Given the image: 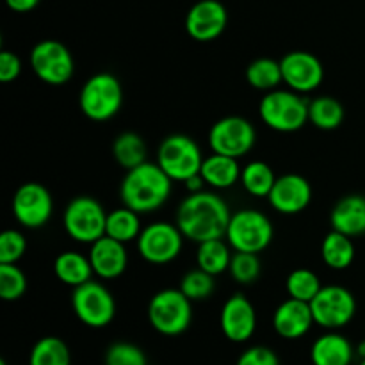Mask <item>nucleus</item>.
Listing matches in <instances>:
<instances>
[{
	"label": "nucleus",
	"instance_id": "nucleus-7",
	"mask_svg": "<svg viewBox=\"0 0 365 365\" xmlns=\"http://www.w3.org/2000/svg\"><path fill=\"white\" fill-rule=\"evenodd\" d=\"M273 234V225L266 214L253 209H242L232 214L227 239L235 252L260 253L271 245Z\"/></svg>",
	"mask_w": 365,
	"mask_h": 365
},
{
	"label": "nucleus",
	"instance_id": "nucleus-17",
	"mask_svg": "<svg viewBox=\"0 0 365 365\" xmlns=\"http://www.w3.org/2000/svg\"><path fill=\"white\" fill-rule=\"evenodd\" d=\"M284 82L296 93H310L321 86L324 78V70L321 61L314 53L296 52L285 53L280 61Z\"/></svg>",
	"mask_w": 365,
	"mask_h": 365
},
{
	"label": "nucleus",
	"instance_id": "nucleus-4",
	"mask_svg": "<svg viewBox=\"0 0 365 365\" xmlns=\"http://www.w3.org/2000/svg\"><path fill=\"white\" fill-rule=\"evenodd\" d=\"M260 120L277 132H296L309 121V102L296 91L273 89L264 95L259 106Z\"/></svg>",
	"mask_w": 365,
	"mask_h": 365
},
{
	"label": "nucleus",
	"instance_id": "nucleus-31",
	"mask_svg": "<svg viewBox=\"0 0 365 365\" xmlns=\"http://www.w3.org/2000/svg\"><path fill=\"white\" fill-rule=\"evenodd\" d=\"M29 365H71V353L59 337H43L32 348Z\"/></svg>",
	"mask_w": 365,
	"mask_h": 365
},
{
	"label": "nucleus",
	"instance_id": "nucleus-24",
	"mask_svg": "<svg viewBox=\"0 0 365 365\" xmlns=\"http://www.w3.org/2000/svg\"><path fill=\"white\" fill-rule=\"evenodd\" d=\"M53 273L64 285L75 289L91 280L95 271L89 262V257L77 252H63L53 262Z\"/></svg>",
	"mask_w": 365,
	"mask_h": 365
},
{
	"label": "nucleus",
	"instance_id": "nucleus-5",
	"mask_svg": "<svg viewBox=\"0 0 365 365\" xmlns=\"http://www.w3.org/2000/svg\"><path fill=\"white\" fill-rule=\"evenodd\" d=\"M123 103V89L113 73H96L88 78L78 95L82 114L93 121H107L116 116Z\"/></svg>",
	"mask_w": 365,
	"mask_h": 365
},
{
	"label": "nucleus",
	"instance_id": "nucleus-33",
	"mask_svg": "<svg viewBox=\"0 0 365 365\" xmlns=\"http://www.w3.org/2000/svg\"><path fill=\"white\" fill-rule=\"evenodd\" d=\"M285 287H287L289 298L299 299V302L310 303L317 296V292L321 291V282L314 271L305 269V267H299L294 269L287 277L285 282Z\"/></svg>",
	"mask_w": 365,
	"mask_h": 365
},
{
	"label": "nucleus",
	"instance_id": "nucleus-19",
	"mask_svg": "<svg viewBox=\"0 0 365 365\" xmlns=\"http://www.w3.org/2000/svg\"><path fill=\"white\" fill-rule=\"evenodd\" d=\"M312 324H316V321H314L310 303L299 302L294 298H289L284 303H280L273 314L274 331L287 341L305 337Z\"/></svg>",
	"mask_w": 365,
	"mask_h": 365
},
{
	"label": "nucleus",
	"instance_id": "nucleus-42",
	"mask_svg": "<svg viewBox=\"0 0 365 365\" xmlns=\"http://www.w3.org/2000/svg\"><path fill=\"white\" fill-rule=\"evenodd\" d=\"M203 184H205V180H203L202 175H192V177H189L187 180L184 182L185 189L189 191V195H195V192H200L203 191Z\"/></svg>",
	"mask_w": 365,
	"mask_h": 365
},
{
	"label": "nucleus",
	"instance_id": "nucleus-22",
	"mask_svg": "<svg viewBox=\"0 0 365 365\" xmlns=\"http://www.w3.org/2000/svg\"><path fill=\"white\" fill-rule=\"evenodd\" d=\"M331 230H337L348 237L365 234V196L349 195L339 200L330 214Z\"/></svg>",
	"mask_w": 365,
	"mask_h": 365
},
{
	"label": "nucleus",
	"instance_id": "nucleus-36",
	"mask_svg": "<svg viewBox=\"0 0 365 365\" xmlns=\"http://www.w3.org/2000/svg\"><path fill=\"white\" fill-rule=\"evenodd\" d=\"M228 271L237 284L250 285L260 277V259L257 253L235 252V255H232Z\"/></svg>",
	"mask_w": 365,
	"mask_h": 365
},
{
	"label": "nucleus",
	"instance_id": "nucleus-11",
	"mask_svg": "<svg viewBox=\"0 0 365 365\" xmlns=\"http://www.w3.org/2000/svg\"><path fill=\"white\" fill-rule=\"evenodd\" d=\"M31 66L36 77L50 86H63L73 77L75 64L70 50L56 39H45L34 45Z\"/></svg>",
	"mask_w": 365,
	"mask_h": 365
},
{
	"label": "nucleus",
	"instance_id": "nucleus-37",
	"mask_svg": "<svg viewBox=\"0 0 365 365\" xmlns=\"http://www.w3.org/2000/svg\"><path fill=\"white\" fill-rule=\"evenodd\" d=\"M106 365H148L146 355L132 342H114L106 353Z\"/></svg>",
	"mask_w": 365,
	"mask_h": 365
},
{
	"label": "nucleus",
	"instance_id": "nucleus-32",
	"mask_svg": "<svg viewBox=\"0 0 365 365\" xmlns=\"http://www.w3.org/2000/svg\"><path fill=\"white\" fill-rule=\"evenodd\" d=\"M246 81L252 88L260 89V91H273L284 82L280 63L267 57L253 61L246 68Z\"/></svg>",
	"mask_w": 365,
	"mask_h": 365
},
{
	"label": "nucleus",
	"instance_id": "nucleus-13",
	"mask_svg": "<svg viewBox=\"0 0 365 365\" xmlns=\"http://www.w3.org/2000/svg\"><path fill=\"white\" fill-rule=\"evenodd\" d=\"M257 132L248 120L227 116L216 121L209 132V146L214 153L241 159L255 146Z\"/></svg>",
	"mask_w": 365,
	"mask_h": 365
},
{
	"label": "nucleus",
	"instance_id": "nucleus-38",
	"mask_svg": "<svg viewBox=\"0 0 365 365\" xmlns=\"http://www.w3.org/2000/svg\"><path fill=\"white\" fill-rule=\"evenodd\" d=\"M27 250V241L18 230H4L0 234V264H16Z\"/></svg>",
	"mask_w": 365,
	"mask_h": 365
},
{
	"label": "nucleus",
	"instance_id": "nucleus-28",
	"mask_svg": "<svg viewBox=\"0 0 365 365\" xmlns=\"http://www.w3.org/2000/svg\"><path fill=\"white\" fill-rule=\"evenodd\" d=\"M230 250L223 239H210V241L198 245V252H196L198 267L214 274V277L225 273L230 267Z\"/></svg>",
	"mask_w": 365,
	"mask_h": 365
},
{
	"label": "nucleus",
	"instance_id": "nucleus-15",
	"mask_svg": "<svg viewBox=\"0 0 365 365\" xmlns=\"http://www.w3.org/2000/svg\"><path fill=\"white\" fill-rule=\"evenodd\" d=\"M228 25V11L220 0H200L185 16V31L195 41L209 43L220 38Z\"/></svg>",
	"mask_w": 365,
	"mask_h": 365
},
{
	"label": "nucleus",
	"instance_id": "nucleus-34",
	"mask_svg": "<svg viewBox=\"0 0 365 365\" xmlns=\"http://www.w3.org/2000/svg\"><path fill=\"white\" fill-rule=\"evenodd\" d=\"M180 291L187 296L191 302H202V299L210 298L214 291H216V282H214V274L207 273L203 269H192L187 274L182 277Z\"/></svg>",
	"mask_w": 365,
	"mask_h": 365
},
{
	"label": "nucleus",
	"instance_id": "nucleus-26",
	"mask_svg": "<svg viewBox=\"0 0 365 365\" xmlns=\"http://www.w3.org/2000/svg\"><path fill=\"white\" fill-rule=\"evenodd\" d=\"M309 121L319 130H335L344 121V106L334 96H317L309 102Z\"/></svg>",
	"mask_w": 365,
	"mask_h": 365
},
{
	"label": "nucleus",
	"instance_id": "nucleus-14",
	"mask_svg": "<svg viewBox=\"0 0 365 365\" xmlns=\"http://www.w3.org/2000/svg\"><path fill=\"white\" fill-rule=\"evenodd\" d=\"M52 196L48 189L38 182H27L20 185L13 198V214L18 223L25 228H41L52 216Z\"/></svg>",
	"mask_w": 365,
	"mask_h": 365
},
{
	"label": "nucleus",
	"instance_id": "nucleus-40",
	"mask_svg": "<svg viewBox=\"0 0 365 365\" xmlns=\"http://www.w3.org/2000/svg\"><path fill=\"white\" fill-rule=\"evenodd\" d=\"M21 71V61L11 50H2L0 52V81L2 82H13L16 81L18 75Z\"/></svg>",
	"mask_w": 365,
	"mask_h": 365
},
{
	"label": "nucleus",
	"instance_id": "nucleus-12",
	"mask_svg": "<svg viewBox=\"0 0 365 365\" xmlns=\"http://www.w3.org/2000/svg\"><path fill=\"white\" fill-rule=\"evenodd\" d=\"M184 245V234L180 228L166 221H157L143 228L138 237V252L146 262L170 264L180 255Z\"/></svg>",
	"mask_w": 365,
	"mask_h": 365
},
{
	"label": "nucleus",
	"instance_id": "nucleus-16",
	"mask_svg": "<svg viewBox=\"0 0 365 365\" xmlns=\"http://www.w3.org/2000/svg\"><path fill=\"white\" fill-rule=\"evenodd\" d=\"M220 327L230 342L242 344L250 341L257 330V312L252 302L241 292L230 296L221 309Z\"/></svg>",
	"mask_w": 365,
	"mask_h": 365
},
{
	"label": "nucleus",
	"instance_id": "nucleus-44",
	"mask_svg": "<svg viewBox=\"0 0 365 365\" xmlns=\"http://www.w3.org/2000/svg\"><path fill=\"white\" fill-rule=\"evenodd\" d=\"M359 365H365V359H360V364Z\"/></svg>",
	"mask_w": 365,
	"mask_h": 365
},
{
	"label": "nucleus",
	"instance_id": "nucleus-6",
	"mask_svg": "<svg viewBox=\"0 0 365 365\" xmlns=\"http://www.w3.org/2000/svg\"><path fill=\"white\" fill-rule=\"evenodd\" d=\"M106 210L102 203L91 196H77L64 209L63 227L66 234L77 242L93 245L106 235Z\"/></svg>",
	"mask_w": 365,
	"mask_h": 365
},
{
	"label": "nucleus",
	"instance_id": "nucleus-43",
	"mask_svg": "<svg viewBox=\"0 0 365 365\" xmlns=\"http://www.w3.org/2000/svg\"><path fill=\"white\" fill-rule=\"evenodd\" d=\"M355 351H356V355L360 356V359H365V341H362L359 346H356Z\"/></svg>",
	"mask_w": 365,
	"mask_h": 365
},
{
	"label": "nucleus",
	"instance_id": "nucleus-8",
	"mask_svg": "<svg viewBox=\"0 0 365 365\" xmlns=\"http://www.w3.org/2000/svg\"><path fill=\"white\" fill-rule=\"evenodd\" d=\"M157 164L168 173L171 180L185 182L202 170L203 155L198 143L184 134L168 135L159 146Z\"/></svg>",
	"mask_w": 365,
	"mask_h": 365
},
{
	"label": "nucleus",
	"instance_id": "nucleus-10",
	"mask_svg": "<svg viewBox=\"0 0 365 365\" xmlns=\"http://www.w3.org/2000/svg\"><path fill=\"white\" fill-rule=\"evenodd\" d=\"M314 321L327 330H339L353 321L356 314V299L341 285H328L310 302Z\"/></svg>",
	"mask_w": 365,
	"mask_h": 365
},
{
	"label": "nucleus",
	"instance_id": "nucleus-29",
	"mask_svg": "<svg viewBox=\"0 0 365 365\" xmlns=\"http://www.w3.org/2000/svg\"><path fill=\"white\" fill-rule=\"evenodd\" d=\"M113 155L116 163L128 171L146 163V145L135 132H123L114 139Z\"/></svg>",
	"mask_w": 365,
	"mask_h": 365
},
{
	"label": "nucleus",
	"instance_id": "nucleus-30",
	"mask_svg": "<svg viewBox=\"0 0 365 365\" xmlns=\"http://www.w3.org/2000/svg\"><path fill=\"white\" fill-rule=\"evenodd\" d=\"M277 177L271 166L264 160H253V163L246 164L241 171V184L252 196L257 198H264L269 196L271 189H273Z\"/></svg>",
	"mask_w": 365,
	"mask_h": 365
},
{
	"label": "nucleus",
	"instance_id": "nucleus-9",
	"mask_svg": "<svg viewBox=\"0 0 365 365\" xmlns=\"http://www.w3.org/2000/svg\"><path fill=\"white\" fill-rule=\"evenodd\" d=\"M71 307L82 324L89 328H106L116 316L113 294L98 282H86L73 289Z\"/></svg>",
	"mask_w": 365,
	"mask_h": 365
},
{
	"label": "nucleus",
	"instance_id": "nucleus-45",
	"mask_svg": "<svg viewBox=\"0 0 365 365\" xmlns=\"http://www.w3.org/2000/svg\"><path fill=\"white\" fill-rule=\"evenodd\" d=\"M0 365H7L6 360H0Z\"/></svg>",
	"mask_w": 365,
	"mask_h": 365
},
{
	"label": "nucleus",
	"instance_id": "nucleus-1",
	"mask_svg": "<svg viewBox=\"0 0 365 365\" xmlns=\"http://www.w3.org/2000/svg\"><path fill=\"white\" fill-rule=\"evenodd\" d=\"M232 212L227 202L214 192L200 191L189 195L177 212V227L185 239L205 242L227 237Z\"/></svg>",
	"mask_w": 365,
	"mask_h": 365
},
{
	"label": "nucleus",
	"instance_id": "nucleus-25",
	"mask_svg": "<svg viewBox=\"0 0 365 365\" xmlns=\"http://www.w3.org/2000/svg\"><path fill=\"white\" fill-rule=\"evenodd\" d=\"M355 245H353L351 237L337 230H331L330 234H327V237L323 239V245H321L323 262L335 271L348 269L355 260Z\"/></svg>",
	"mask_w": 365,
	"mask_h": 365
},
{
	"label": "nucleus",
	"instance_id": "nucleus-21",
	"mask_svg": "<svg viewBox=\"0 0 365 365\" xmlns=\"http://www.w3.org/2000/svg\"><path fill=\"white\" fill-rule=\"evenodd\" d=\"M355 353V348L344 335L328 331L314 341L310 360L314 365H351Z\"/></svg>",
	"mask_w": 365,
	"mask_h": 365
},
{
	"label": "nucleus",
	"instance_id": "nucleus-3",
	"mask_svg": "<svg viewBox=\"0 0 365 365\" xmlns=\"http://www.w3.org/2000/svg\"><path fill=\"white\" fill-rule=\"evenodd\" d=\"M148 321L153 330L166 337L182 335L192 321L191 299L180 289H164L148 303Z\"/></svg>",
	"mask_w": 365,
	"mask_h": 365
},
{
	"label": "nucleus",
	"instance_id": "nucleus-41",
	"mask_svg": "<svg viewBox=\"0 0 365 365\" xmlns=\"http://www.w3.org/2000/svg\"><path fill=\"white\" fill-rule=\"evenodd\" d=\"M41 0H6L7 7L14 13H29V11L36 9Z\"/></svg>",
	"mask_w": 365,
	"mask_h": 365
},
{
	"label": "nucleus",
	"instance_id": "nucleus-18",
	"mask_svg": "<svg viewBox=\"0 0 365 365\" xmlns=\"http://www.w3.org/2000/svg\"><path fill=\"white\" fill-rule=\"evenodd\" d=\"M267 200L277 212L294 216V214L303 212L310 205L312 187L302 175H282V177H277V182H274Z\"/></svg>",
	"mask_w": 365,
	"mask_h": 365
},
{
	"label": "nucleus",
	"instance_id": "nucleus-39",
	"mask_svg": "<svg viewBox=\"0 0 365 365\" xmlns=\"http://www.w3.org/2000/svg\"><path fill=\"white\" fill-rule=\"evenodd\" d=\"M235 365H280L277 353L266 346H253L242 351Z\"/></svg>",
	"mask_w": 365,
	"mask_h": 365
},
{
	"label": "nucleus",
	"instance_id": "nucleus-20",
	"mask_svg": "<svg viewBox=\"0 0 365 365\" xmlns=\"http://www.w3.org/2000/svg\"><path fill=\"white\" fill-rule=\"evenodd\" d=\"M88 257L95 274L103 280L121 277L128 266V253L125 245L109 235H103L98 241L93 242Z\"/></svg>",
	"mask_w": 365,
	"mask_h": 365
},
{
	"label": "nucleus",
	"instance_id": "nucleus-35",
	"mask_svg": "<svg viewBox=\"0 0 365 365\" xmlns=\"http://www.w3.org/2000/svg\"><path fill=\"white\" fill-rule=\"evenodd\" d=\"M27 291V278L16 264H0V298L16 302Z\"/></svg>",
	"mask_w": 365,
	"mask_h": 365
},
{
	"label": "nucleus",
	"instance_id": "nucleus-23",
	"mask_svg": "<svg viewBox=\"0 0 365 365\" xmlns=\"http://www.w3.org/2000/svg\"><path fill=\"white\" fill-rule=\"evenodd\" d=\"M241 171L237 159L221 155V153H212L210 157L203 159L200 175L210 187L228 189L241 180Z\"/></svg>",
	"mask_w": 365,
	"mask_h": 365
},
{
	"label": "nucleus",
	"instance_id": "nucleus-2",
	"mask_svg": "<svg viewBox=\"0 0 365 365\" xmlns=\"http://www.w3.org/2000/svg\"><path fill=\"white\" fill-rule=\"evenodd\" d=\"M171 178L166 171L153 163L127 171L120 187L121 202L138 214H148L160 209L171 195Z\"/></svg>",
	"mask_w": 365,
	"mask_h": 365
},
{
	"label": "nucleus",
	"instance_id": "nucleus-27",
	"mask_svg": "<svg viewBox=\"0 0 365 365\" xmlns=\"http://www.w3.org/2000/svg\"><path fill=\"white\" fill-rule=\"evenodd\" d=\"M141 232V220H139V214L135 210L123 205L121 209L107 214L106 235H109V237L127 245L130 241H138Z\"/></svg>",
	"mask_w": 365,
	"mask_h": 365
}]
</instances>
